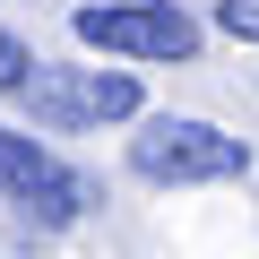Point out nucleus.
<instances>
[{"instance_id": "1", "label": "nucleus", "mask_w": 259, "mask_h": 259, "mask_svg": "<svg viewBox=\"0 0 259 259\" xmlns=\"http://www.w3.org/2000/svg\"><path fill=\"white\" fill-rule=\"evenodd\" d=\"M130 173L156 190H207V182H242L250 173V139L199 121V112H156L130 139Z\"/></svg>"}, {"instance_id": "2", "label": "nucleus", "mask_w": 259, "mask_h": 259, "mask_svg": "<svg viewBox=\"0 0 259 259\" xmlns=\"http://www.w3.org/2000/svg\"><path fill=\"white\" fill-rule=\"evenodd\" d=\"M78 44L112 52V61H190L199 52V18L173 0H78Z\"/></svg>"}, {"instance_id": "3", "label": "nucleus", "mask_w": 259, "mask_h": 259, "mask_svg": "<svg viewBox=\"0 0 259 259\" xmlns=\"http://www.w3.org/2000/svg\"><path fill=\"white\" fill-rule=\"evenodd\" d=\"M18 95L44 130H104V121L139 112V69H52V61H35V78Z\"/></svg>"}, {"instance_id": "4", "label": "nucleus", "mask_w": 259, "mask_h": 259, "mask_svg": "<svg viewBox=\"0 0 259 259\" xmlns=\"http://www.w3.org/2000/svg\"><path fill=\"white\" fill-rule=\"evenodd\" d=\"M0 199H9L18 216H35V225H78V216L95 207V182H87V173H69L44 139L0 130Z\"/></svg>"}, {"instance_id": "5", "label": "nucleus", "mask_w": 259, "mask_h": 259, "mask_svg": "<svg viewBox=\"0 0 259 259\" xmlns=\"http://www.w3.org/2000/svg\"><path fill=\"white\" fill-rule=\"evenodd\" d=\"M26 78H35V52H26V44L9 35V26H0V95H18Z\"/></svg>"}, {"instance_id": "6", "label": "nucleus", "mask_w": 259, "mask_h": 259, "mask_svg": "<svg viewBox=\"0 0 259 259\" xmlns=\"http://www.w3.org/2000/svg\"><path fill=\"white\" fill-rule=\"evenodd\" d=\"M216 26L242 35V44H259V0H216Z\"/></svg>"}]
</instances>
